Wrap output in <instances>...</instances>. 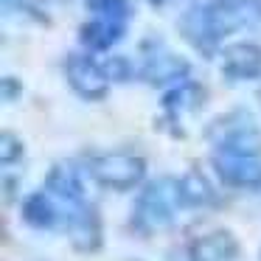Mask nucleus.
Segmentation results:
<instances>
[{
    "label": "nucleus",
    "mask_w": 261,
    "mask_h": 261,
    "mask_svg": "<svg viewBox=\"0 0 261 261\" xmlns=\"http://www.w3.org/2000/svg\"><path fill=\"white\" fill-rule=\"evenodd\" d=\"M180 205V186L171 177H154L143 186L132 205L129 227L138 236H158L174 225V216Z\"/></svg>",
    "instance_id": "f257e3e1"
},
{
    "label": "nucleus",
    "mask_w": 261,
    "mask_h": 261,
    "mask_svg": "<svg viewBox=\"0 0 261 261\" xmlns=\"http://www.w3.org/2000/svg\"><path fill=\"white\" fill-rule=\"evenodd\" d=\"M205 138L214 146V152L261 158V126L247 110H230L214 118L205 129Z\"/></svg>",
    "instance_id": "f03ea898"
},
{
    "label": "nucleus",
    "mask_w": 261,
    "mask_h": 261,
    "mask_svg": "<svg viewBox=\"0 0 261 261\" xmlns=\"http://www.w3.org/2000/svg\"><path fill=\"white\" fill-rule=\"evenodd\" d=\"M87 171L101 188L129 191L146 177V160L129 152H107V154H96L87 166Z\"/></svg>",
    "instance_id": "7ed1b4c3"
},
{
    "label": "nucleus",
    "mask_w": 261,
    "mask_h": 261,
    "mask_svg": "<svg viewBox=\"0 0 261 261\" xmlns=\"http://www.w3.org/2000/svg\"><path fill=\"white\" fill-rule=\"evenodd\" d=\"M177 29H180L182 40H186L194 51L202 54L205 59L214 57L219 42H222V31H219V25H216L214 12H211L208 3H194V6H188L186 12L180 14V20H177Z\"/></svg>",
    "instance_id": "20e7f679"
},
{
    "label": "nucleus",
    "mask_w": 261,
    "mask_h": 261,
    "mask_svg": "<svg viewBox=\"0 0 261 261\" xmlns=\"http://www.w3.org/2000/svg\"><path fill=\"white\" fill-rule=\"evenodd\" d=\"M65 79H68L70 90L85 101H101L110 87L104 65H98L93 57L79 51L68 54V59H65Z\"/></svg>",
    "instance_id": "39448f33"
},
{
    "label": "nucleus",
    "mask_w": 261,
    "mask_h": 261,
    "mask_svg": "<svg viewBox=\"0 0 261 261\" xmlns=\"http://www.w3.org/2000/svg\"><path fill=\"white\" fill-rule=\"evenodd\" d=\"M65 230H68V239L73 244V250H79V253H96L104 244L101 216H98L96 205L87 202V199H79V202L70 205Z\"/></svg>",
    "instance_id": "423d86ee"
},
{
    "label": "nucleus",
    "mask_w": 261,
    "mask_h": 261,
    "mask_svg": "<svg viewBox=\"0 0 261 261\" xmlns=\"http://www.w3.org/2000/svg\"><path fill=\"white\" fill-rule=\"evenodd\" d=\"M143 51H146V57H143V65L138 70L143 82H149V85H171V82H180L188 76V62L177 54L166 51L160 42H154V45L143 42Z\"/></svg>",
    "instance_id": "0eeeda50"
},
{
    "label": "nucleus",
    "mask_w": 261,
    "mask_h": 261,
    "mask_svg": "<svg viewBox=\"0 0 261 261\" xmlns=\"http://www.w3.org/2000/svg\"><path fill=\"white\" fill-rule=\"evenodd\" d=\"M214 171L225 186L230 188H261V160L247 154H227L214 152L211 154Z\"/></svg>",
    "instance_id": "6e6552de"
},
{
    "label": "nucleus",
    "mask_w": 261,
    "mask_h": 261,
    "mask_svg": "<svg viewBox=\"0 0 261 261\" xmlns=\"http://www.w3.org/2000/svg\"><path fill=\"white\" fill-rule=\"evenodd\" d=\"M222 76L227 82H255L261 79V45L233 42L222 51Z\"/></svg>",
    "instance_id": "1a4fd4ad"
},
{
    "label": "nucleus",
    "mask_w": 261,
    "mask_h": 261,
    "mask_svg": "<svg viewBox=\"0 0 261 261\" xmlns=\"http://www.w3.org/2000/svg\"><path fill=\"white\" fill-rule=\"evenodd\" d=\"M239 253H242L239 239L230 230L219 227V230H211L205 236H199L188 247V261H233Z\"/></svg>",
    "instance_id": "9d476101"
},
{
    "label": "nucleus",
    "mask_w": 261,
    "mask_h": 261,
    "mask_svg": "<svg viewBox=\"0 0 261 261\" xmlns=\"http://www.w3.org/2000/svg\"><path fill=\"white\" fill-rule=\"evenodd\" d=\"M45 191L59 197L62 202H79L85 199V182H82V174L70 160H62V163H54L45 174Z\"/></svg>",
    "instance_id": "9b49d317"
},
{
    "label": "nucleus",
    "mask_w": 261,
    "mask_h": 261,
    "mask_svg": "<svg viewBox=\"0 0 261 261\" xmlns=\"http://www.w3.org/2000/svg\"><path fill=\"white\" fill-rule=\"evenodd\" d=\"M124 37V23L107 17H96L79 29V40L87 51H110Z\"/></svg>",
    "instance_id": "f8f14e48"
},
{
    "label": "nucleus",
    "mask_w": 261,
    "mask_h": 261,
    "mask_svg": "<svg viewBox=\"0 0 261 261\" xmlns=\"http://www.w3.org/2000/svg\"><path fill=\"white\" fill-rule=\"evenodd\" d=\"M177 186H180V205L182 208H205V205L216 202L214 186H211L208 177L197 169L186 171V174L177 180Z\"/></svg>",
    "instance_id": "ddd939ff"
},
{
    "label": "nucleus",
    "mask_w": 261,
    "mask_h": 261,
    "mask_svg": "<svg viewBox=\"0 0 261 261\" xmlns=\"http://www.w3.org/2000/svg\"><path fill=\"white\" fill-rule=\"evenodd\" d=\"M202 98H205L202 87L194 85V82H182V85L171 87V90L163 96V101H160V104H163L166 118L177 126V115L186 113V110H197L199 104H202Z\"/></svg>",
    "instance_id": "4468645a"
},
{
    "label": "nucleus",
    "mask_w": 261,
    "mask_h": 261,
    "mask_svg": "<svg viewBox=\"0 0 261 261\" xmlns=\"http://www.w3.org/2000/svg\"><path fill=\"white\" fill-rule=\"evenodd\" d=\"M20 214H23L25 225L37 227V230H48V227H54L57 219H59L57 205H54V199L48 197V191H34L31 197H25Z\"/></svg>",
    "instance_id": "2eb2a0df"
},
{
    "label": "nucleus",
    "mask_w": 261,
    "mask_h": 261,
    "mask_svg": "<svg viewBox=\"0 0 261 261\" xmlns=\"http://www.w3.org/2000/svg\"><path fill=\"white\" fill-rule=\"evenodd\" d=\"M87 9H90L96 17L118 20V23H126L129 14H132L129 0H87Z\"/></svg>",
    "instance_id": "dca6fc26"
},
{
    "label": "nucleus",
    "mask_w": 261,
    "mask_h": 261,
    "mask_svg": "<svg viewBox=\"0 0 261 261\" xmlns=\"http://www.w3.org/2000/svg\"><path fill=\"white\" fill-rule=\"evenodd\" d=\"M20 158H23V141H20L14 132L3 129V135H0V163L12 166V163H17Z\"/></svg>",
    "instance_id": "f3484780"
},
{
    "label": "nucleus",
    "mask_w": 261,
    "mask_h": 261,
    "mask_svg": "<svg viewBox=\"0 0 261 261\" xmlns=\"http://www.w3.org/2000/svg\"><path fill=\"white\" fill-rule=\"evenodd\" d=\"M104 73H107L110 82H129L135 76V68L126 57H113L104 62Z\"/></svg>",
    "instance_id": "a211bd4d"
},
{
    "label": "nucleus",
    "mask_w": 261,
    "mask_h": 261,
    "mask_svg": "<svg viewBox=\"0 0 261 261\" xmlns=\"http://www.w3.org/2000/svg\"><path fill=\"white\" fill-rule=\"evenodd\" d=\"M0 85H3V101L6 104H12V101L20 98V90H23V87H20V79H14V76H3Z\"/></svg>",
    "instance_id": "6ab92c4d"
},
{
    "label": "nucleus",
    "mask_w": 261,
    "mask_h": 261,
    "mask_svg": "<svg viewBox=\"0 0 261 261\" xmlns=\"http://www.w3.org/2000/svg\"><path fill=\"white\" fill-rule=\"evenodd\" d=\"M20 3H23V0H3V9H6V12H14Z\"/></svg>",
    "instance_id": "aec40b11"
},
{
    "label": "nucleus",
    "mask_w": 261,
    "mask_h": 261,
    "mask_svg": "<svg viewBox=\"0 0 261 261\" xmlns=\"http://www.w3.org/2000/svg\"><path fill=\"white\" fill-rule=\"evenodd\" d=\"M154 6H166V3H174V0H152Z\"/></svg>",
    "instance_id": "412c9836"
},
{
    "label": "nucleus",
    "mask_w": 261,
    "mask_h": 261,
    "mask_svg": "<svg viewBox=\"0 0 261 261\" xmlns=\"http://www.w3.org/2000/svg\"><path fill=\"white\" fill-rule=\"evenodd\" d=\"M258 261H261V255H258Z\"/></svg>",
    "instance_id": "4be33fe9"
}]
</instances>
